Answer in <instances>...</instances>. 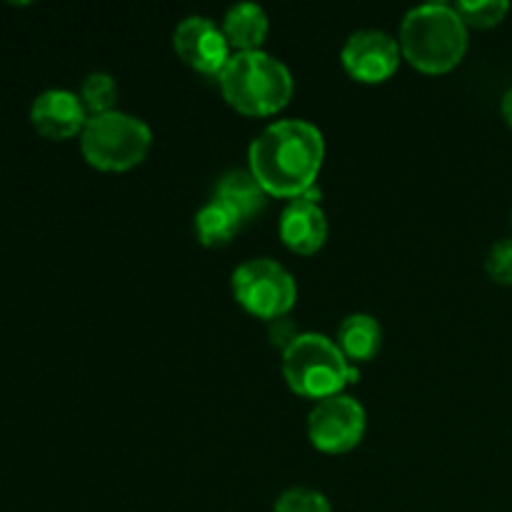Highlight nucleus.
<instances>
[{
	"mask_svg": "<svg viewBox=\"0 0 512 512\" xmlns=\"http://www.w3.org/2000/svg\"><path fill=\"white\" fill-rule=\"evenodd\" d=\"M500 113H503L505 123L512 128V85L508 90L503 93V98H500Z\"/></svg>",
	"mask_w": 512,
	"mask_h": 512,
	"instance_id": "obj_20",
	"label": "nucleus"
},
{
	"mask_svg": "<svg viewBox=\"0 0 512 512\" xmlns=\"http://www.w3.org/2000/svg\"><path fill=\"white\" fill-rule=\"evenodd\" d=\"M273 512H333V505L320 490L288 488L275 498Z\"/></svg>",
	"mask_w": 512,
	"mask_h": 512,
	"instance_id": "obj_18",
	"label": "nucleus"
},
{
	"mask_svg": "<svg viewBox=\"0 0 512 512\" xmlns=\"http://www.w3.org/2000/svg\"><path fill=\"white\" fill-rule=\"evenodd\" d=\"M243 220L223 205L220 200L210 198L203 208L195 213V235H198L200 245L205 248H220L228 245L235 235L243 230Z\"/></svg>",
	"mask_w": 512,
	"mask_h": 512,
	"instance_id": "obj_15",
	"label": "nucleus"
},
{
	"mask_svg": "<svg viewBox=\"0 0 512 512\" xmlns=\"http://www.w3.org/2000/svg\"><path fill=\"white\" fill-rule=\"evenodd\" d=\"M468 28H493L510 13L508 0H460L455 5Z\"/></svg>",
	"mask_w": 512,
	"mask_h": 512,
	"instance_id": "obj_17",
	"label": "nucleus"
},
{
	"mask_svg": "<svg viewBox=\"0 0 512 512\" xmlns=\"http://www.w3.org/2000/svg\"><path fill=\"white\" fill-rule=\"evenodd\" d=\"M173 48L185 65L203 75H215V78L223 73L233 55L223 28L205 15H188L175 25Z\"/></svg>",
	"mask_w": 512,
	"mask_h": 512,
	"instance_id": "obj_9",
	"label": "nucleus"
},
{
	"mask_svg": "<svg viewBox=\"0 0 512 512\" xmlns=\"http://www.w3.org/2000/svg\"><path fill=\"white\" fill-rule=\"evenodd\" d=\"M338 343L340 353L350 360V363H365L378 355L380 345H383V328L375 315L368 313H353L340 323L338 328Z\"/></svg>",
	"mask_w": 512,
	"mask_h": 512,
	"instance_id": "obj_14",
	"label": "nucleus"
},
{
	"mask_svg": "<svg viewBox=\"0 0 512 512\" xmlns=\"http://www.w3.org/2000/svg\"><path fill=\"white\" fill-rule=\"evenodd\" d=\"M320 190L290 200L280 213L278 233L280 240L298 255H313L328 240V218L320 208Z\"/></svg>",
	"mask_w": 512,
	"mask_h": 512,
	"instance_id": "obj_11",
	"label": "nucleus"
},
{
	"mask_svg": "<svg viewBox=\"0 0 512 512\" xmlns=\"http://www.w3.org/2000/svg\"><path fill=\"white\" fill-rule=\"evenodd\" d=\"M283 375L303 398L325 400L343 393L345 385L358 383V365L340 353L338 343L320 333H298L283 350Z\"/></svg>",
	"mask_w": 512,
	"mask_h": 512,
	"instance_id": "obj_4",
	"label": "nucleus"
},
{
	"mask_svg": "<svg viewBox=\"0 0 512 512\" xmlns=\"http://www.w3.org/2000/svg\"><path fill=\"white\" fill-rule=\"evenodd\" d=\"M88 110L78 93L65 88H48L30 103V123L43 138L68 140L83 133L88 123Z\"/></svg>",
	"mask_w": 512,
	"mask_h": 512,
	"instance_id": "obj_10",
	"label": "nucleus"
},
{
	"mask_svg": "<svg viewBox=\"0 0 512 512\" xmlns=\"http://www.w3.org/2000/svg\"><path fill=\"white\" fill-rule=\"evenodd\" d=\"M233 295L248 313L263 320H278L298 300L295 278L273 258H253L233 270Z\"/></svg>",
	"mask_w": 512,
	"mask_h": 512,
	"instance_id": "obj_6",
	"label": "nucleus"
},
{
	"mask_svg": "<svg viewBox=\"0 0 512 512\" xmlns=\"http://www.w3.org/2000/svg\"><path fill=\"white\" fill-rule=\"evenodd\" d=\"M223 98L245 115H273L293 98V73L283 60L265 50H245L230 55L218 75Z\"/></svg>",
	"mask_w": 512,
	"mask_h": 512,
	"instance_id": "obj_3",
	"label": "nucleus"
},
{
	"mask_svg": "<svg viewBox=\"0 0 512 512\" xmlns=\"http://www.w3.org/2000/svg\"><path fill=\"white\" fill-rule=\"evenodd\" d=\"M80 100H83L88 115H105L113 113L115 103H118V85H115V78L110 73H103V70H95L80 85Z\"/></svg>",
	"mask_w": 512,
	"mask_h": 512,
	"instance_id": "obj_16",
	"label": "nucleus"
},
{
	"mask_svg": "<svg viewBox=\"0 0 512 512\" xmlns=\"http://www.w3.org/2000/svg\"><path fill=\"white\" fill-rule=\"evenodd\" d=\"M403 50L390 33L378 28L355 30L340 50V60L350 78L360 83H383L398 70Z\"/></svg>",
	"mask_w": 512,
	"mask_h": 512,
	"instance_id": "obj_8",
	"label": "nucleus"
},
{
	"mask_svg": "<svg viewBox=\"0 0 512 512\" xmlns=\"http://www.w3.org/2000/svg\"><path fill=\"white\" fill-rule=\"evenodd\" d=\"M153 145V130L138 115L113 110L93 115L80 133V153L88 165L108 173L130 170L145 160Z\"/></svg>",
	"mask_w": 512,
	"mask_h": 512,
	"instance_id": "obj_5",
	"label": "nucleus"
},
{
	"mask_svg": "<svg viewBox=\"0 0 512 512\" xmlns=\"http://www.w3.org/2000/svg\"><path fill=\"white\" fill-rule=\"evenodd\" d=\"M485 270L500 285H512V238H503L488 250Z\"/></svg>",
	"mask_w": 512,
	"mask_h": 512,
	"instance_id": "obj_19",
	"label": "nucleus"
},
{
	"mask_svg": "<svg viewBox=\"0 0 512 512\" xmlns=\"http://www.w3.org/2000/svg\"><path fill=\"white\" fill-rule=\"evenodd\" d=\"M220 28L233 53H245V50H260L263 40L268 38L270 20L263 5L245 0V3L230 5Z\"/></svg>",
	"mask_w": 512,
	"mask_h": 512,
	"instance_id": "obj_13",
	"label": "nucleus"
},
{
	"mask_svg": "<svg viewBox=\"0 0 512 512\" xmlns=\"http://www.w3.org/2000/svg\"><path fill=\"white\" fill-rule=\"evenodd\" d=\"M323 160V133L318 125L300 118L265 125L248 148L250 173L273 198L295 200L315 190Z\"/></svg>",
	"mask_w": 512,
	"mask_h": 512,
	"instance_id": "obj_1",
	"label": "nucleus"
},
{
	"mask_svg": "<svg viewBox=\"0 0 512 512\" xmlns=\"http://www.w3.org/2000/svg\"><path fill=\"white\" fill-rule=\"evenodd\" d=\"M213 198L228 205L243 223L258 218L265 205H268V193L258 183V178L250 173V168H233L220 175L218 183H215Z\"/></svg>",
	"mask_w": 512,
	"mask_h": 512,
	"instance_id": "obj_12",
	"label": "nucleus"
},
{
	"mask_svg": "<svg viewBox=\"0 0 512 512\" xmlns=\"http://www.w3.org/2000/svg\"><path fill=\"white\" fill-rule=\"evenodd\" d=\"M365 428H368L365 408L343 393L318 400L308 415V438L320 453H348L360 445Z\"/></svg>",
	"mask_w": 512,
	"mask_h": 512,
	"instance_id": "obj_7",
	"label": "nucleus"
},
{
	"mask_svg": "<svg viewBox=\"0 0 512 512\" xmlns=\"http://www.w3.org/2000/svg\"><path fill=\"white\" fill-rule=\"evenodd\" d=\"M398 43L413 68L423 73H448L468 53V25L455 5L433 0L405 13Z\"/></svg>",
	"mask_w": 512,
	"mask_h": 512,
	"instance_id": "obj_2",
	"label": "nucleus"
}]
</instances>
